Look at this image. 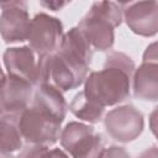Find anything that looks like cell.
Segmentation results:
<instances>
[{
	"label": "cell",
	"instance_id": "22",
	"mask_svg": "<svg viewBox=\"0 0 158 158\" xmlns=\"http://www.w3.org/2000/svg\"><path fill=\"white\" fill-rule=\"evenodd\" d=\"M0 158H15V157H14V154L7 153V152H4V151L0 149Z\"/></svg>",
	"mask_w": 158,
	"mask_h": 158
},
{
	"label": "cell",
	"instance_id": "1",
	"mask_svg": "<svg viewBox=\"0 0 158 158\" xmlns=\"http://www.w3.org/2000/svg\"><path fill=\"white\" fill-rule=\"evenodd\" d=\"M135 62L122 52L107 54L104 68L91 72L84 81V94L102 107L122 102L130 96Z\"/></svg>",
	"mask_w": 158,
	"mask_h": 158
},
{
	"label": "cell",
	"instance_id": "16",
	"mask_svg": "<svg viewBox=\"0 0 158 158\" xmlns=\"http://www.w3.org/2000/svg\"><path fill=\"white\" fill-rule=\"evenodd\" d=\"M48 147L47 146H41V144H26L22 147L19 152V154L15 158H46L48 153Z\"/></svg>",
	"mask_w": 158,
	"mask_h": 158
},
{
	"label": "cell",
	"instance_id": "4",
	"mask_svg": "<svg viewBox=\"0 0 158 158\" xmlns=\"http://www.w3.org/2000/svg\"><path fill=\"white\" fill-rule=\"evenodd\" d=\"M60 144L72 158H100L105 146L104 138L94 127L83 122H68L60 131Z\"/></svg>",
	"mask_w": 158,
	"mask_h": 158
},
{
	"label": "cell",
	"instance_id": "3",
	"mask_svg": "<svg viewBox=\"0 0 158 158\" xmlns=\"http://www.w3.org/2000/svg\"><path fill=\"white\" fill-rule=\"evenodd\" d=\"M62 120L51 112L30 105L19 117V127L23 141L28 144L52 146L60 136Z\"/></svg>",
	"mask_w": 158,
	"mask_h": 158
},
{
	"label": "cell",
	"instance_id": "2",
	"mask_svg": "<svg viewBox=\"0 0 158 158\" xmlns=\"http://www.w3.org/2000/svg\"><path fill=\"white\" fill-rule=\"evenodd\" d=\"M122 4L114 1H96L89 12L80 20L81 31L93 51H109L115 42V27L122 22Z\"/></svg>",
	"mask_w": 158,
	"mask_h": 158
},
{
	"label": "cell",
	"instance_id": "13",
	"mask_svg": "<svg viewBox=\"0 0 158 158\" xmlns=\"http://www.w3.org/2000/svg\"><path fill=\"white\" fill-rule=\"evenodd\" d=\"M30 105L41 107L62 121H64L68 111V104L63 96V93L51 84L37 85L33 90Z\"/></svg>",
	"mask_w": 158,
	"mask_h": 158
},
{
	"label": "cell",
	"instance_id": "23",
	"mask_svg": "<svg viewBox=\"0 0 158 158\" xmlns=\"http://www.w3.org/2000/svg\"><path fill=\"white\" fill-rule=\"evenodd\" d=\"M6 78V75H5V73H4V70L1 69V67H0V84L4 81V79Z\"/></svg>",
	"mask_w": 158,
	"mask_h": 158
},
{
	"label": "cell",
	"instance_id": "17",
	"mask_svg": "<svg viewBox=\"0 0 158 158\" xmlns=\"http://www.w3.org/2000/svg\"><path fill=\"white\" fill-rule=\"evenodd\" d=\"M100 158H131L127 151L120 146H110L104 148Z\"/></svg>",
	"mask_w": 158,
	"mask_h": 158
},
{
	"label": "cell",
	"instance_id": "9",
	"mask_svg": "<svg viewBox=\"0 0 158 158\" xmlns=\"http://www.w3.org/2000/svg\"><path fill=\"white\" fill-rule=\"evenodd\" d=\"M33 88L30 83L6 75L0 84V116L19 115L31 104Z\"/></svg>",
	"mask_w": 158,
	"mask_h": 158
},
{
	"label": "cell",
	"instance_id": "12",
	"mask_svg": "<svg viewBox=\"0 0 158 158\" xmlns=\"http://www.w3.org/2000/svg\"><path fill=\"white\" fill-rule=\"evenodd\" d=\"M132 89L136 98L147 101L158 99V64L142 63L132 74Z\"/></svg>",
	"mask_w": 158,
	"mask_h": 158
},
{
	"label": "cell",
	"instance_id": "8",
	"mask_svg": "<svg viewBox=\"0 0 158 158\" xmlns=\"http://www.w3.org/2000/svg\"><path fill=\"white\" fill-rule=\"evenodd\" d=\"M122 17L130 30L143 37H152L158 31L157 1L122 2Z\"/></svg>",
	"mask_w": 158,
	"mask_h": 158
},
{
	"label": "cell",
	"instance_id": "21",
	"mask_svg": "<svg viewBox=\"0 0 158 158\" xmlns=\"http://www.w3.org/2000/svg\"><path fill=\"white\" fill-rule=\"evenodd\" d=\"M67 4H68V2H42V5H46V6L52 7V9H53V6H56L54 10H59L62 6H64V5H67Z\"/></svg>",
	"mask_w": 158,
	"mask_h": 158
},
{
	"label": "cell",
	"instance_id": "19",
	"mask_svg": "<svg viewBox=\"0 0 158 158\" xmlns=\"http://www.w3.org/2000/svg\"><path fill=\"white\" fill-rule=\"evenodd\" d=\"M138 158H158V148L157 146H152L151 148H147L146 151H143Z\"/></svg>",
	"mask_w": 158,
	"mask_h": 158
},
{
	"label": "cell",
	"instance_id": "10",
	"mask_svg": "<svg viewBox=\"0 0 158 158\" xmlns=\"http://www.w3.org/2000/svg\"><path fill=\"white\" fill-rule=\"evenodd\" d=\"M37 54L28 47H10L4 52L2 59L7 75L30 83L36 86L37 83Z\"/></svg>",
	"mask_w": 158,
	"mask_h": 158
},
{
	"label": "cell",
	"instance_id": "14",
	"mask_svg": "<svg viewBox=\"0 0 158 158\" xmlns=\"http://www.w3.org/2000/svg\"><path fill=\"white\" fill-rule=\"evenodd\" d=\"M19 115L0 116V149L14 154L23 146V138L19 127Z\"/></svg>",
	"mask_w": 158,
	"mask_h": 158
},
{
	"label": "cell",
	"instance_id": "18",
	"mask_svg": "<svg viewBox=\"0 0 158 158\" xmlns=\"http://www.w3.org/2000/svg\"><path fill=\"white\" fill-rule=\"evenodd\" d=\"M157 43L153 42L149 44L143 53V63H157Z\"/></svg>",
	"mask_w": 158,
	"mask_h": 158
},
{
	"label": "cell",
	"instance_id": "6",
	"mask_svg": "<svg viewBox=\"0 0 158 158\" xmlns=\"http://www.w3.org/2000/svg\"><path fill=\"white\" fill-rule=\"evenodd\" d=\"M104 126L109 136L121 143H128L141 136L144 117L133 105H122L110 110L104 117Z\"/></svg>",
	"mask_w": 158,
	"mask_h": 158
},
{
	"label": "cell",
	"instance_id": "7",
	"mask_svg": "<svg viewBox=\"0 0 158 158\" xmlns=\"http://www.w3.org/2000/svg\"><path fill=\"white\" fill-rule=\"evenodd\" d=\"M0 35L5 43L23 42L27 40L31 19L25 1H1Z\"/></svg>",
	"mask_w": 158,
	"mask_h": 158
},
{
	"label": "cell",
	"instance_id": "20",
	"mask_svg": "<svg viewBox=\"0 0 158 158\" xmlns=\"http://www.w3.org/2000/svg\"><path fill=\"white\" fill-rule=\"evenodd\" d=\"M46 158H69V157H68V154H67L63 149L53 148V149H49V151H48Z\"/></svg>",
	"mask_w": 158,
	"mask_h": 158
},
{
	"label": "cell",
	"instance_id": "11",
	"mask_svg": "<svg viewBox=\"0 0 158 158\" xmlns=\"http://www.w3.org/2000/svg\"><path fill=\"white\" fill-rule=\"evenodd\" d=\"M57 52L84 67L90 68L93 48L77 26L72 27L67 33L63 35L60 46Z\"/></svg>",
	"mask_w": 158,
	"mask_h": 158
},
{
	"label": "cell",
	"instance_id": "5",
	"mask_svg": "<svg viewBox=\"0 0 158 158\" xmlns=\"http://www.w3.org/2000/svg\"><path fill=\"white\" fill-rule=\"evenodd\" d=\"M63 35V23L59 19L44 12L36 14L31 19L27 36L28 47L37 57L53 54L58 51Z\"/></svg>",
	"mask_w": 158,
	"mask_h": 158
},
{
	"label": "cell",
	"instance_id": "15",
	"mask_svg": "<svg viewBox=\"0 0 158 158\" xmlns=\"http://www.w3.org/2000/svg\"><path fill=\"white\" fill-rule=\"evenodd\" d=\"M68 109L75 117H78L79 120L86 121L89 123L99 122L105 112V107H102L101 105L90 100L84 94L83 90L74 95Z\"/></svg>",
	"mask_w": 158,
	"mask_h": 158
}]
</instances>
